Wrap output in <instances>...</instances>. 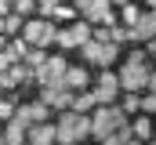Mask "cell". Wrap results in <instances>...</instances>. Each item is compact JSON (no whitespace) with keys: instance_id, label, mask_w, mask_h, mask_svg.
<instances>
[{"instance_id":"obj_1","label":"cell","mask_w":156,"mask_h":145,"mask_svg":"<svg viewBox=\"0 0 156 145\" xmlns=\"http://www.w3.org/2000/svg\"><path fill=\"white\" fill-rule=\"evenodd\" d=\"M91 138V112H73V109H58L55 120V145H76Z\"/></svg>"},{"instance_id":"obj_2","label":"cell","mask_w":156,"mask_h":145,"mask_svg":"<svg viewBox=\"0 0 156 145\" xmlns=\"http://www.w3.org/2000/svg\"><path fill=\"white\" fill-rule=\"evenodd\" d=\"M22 40H26V44H29V47H44V51H47V47H55V36H58V22H51V18H26V22H22Z\"/></svg>"},{"instance_id":"obj_3","label":"cell","mask_w":156,"mask_h":145,"mask_svg":"<svg viewBox=\"0 0 156 145\" xmlns=\"http://www.w3.org/2000/svg\"><path fill=\"white\" fill-rule=\"evenodd\" d=\"M120 120H127V112L113 102V105H94L91 109V138H109L113 134V127H116Z\"/></svg>"},{"instance_id":"obj_4","label":"cell","mask_w":156,"mask_h":145,"mask_svg":"<svg viewBox=\"0 0 156 145\" xmlns=\"http://www.w3.org/2000/svg\"><path fill=\"white\" fill-rule=\"evenodd\" d=\"M83 65H98V69H113L120 58V44H98V40H87L83 47Z\"/></svg>"},{"instance_id":"obj_5","label":"cell","mask_w":156,"mask_h":145,"mask_svg":"<svg viewBox=\"0 0 156 145\" xmlns=\"http://www.w3.org/2000/svg\"><path fill=\"white\" fill-rule=\"evenodd\" d=\"M116 80H120V91H145V80H149V65H138V62H123L116 69Z\"/></svg>"},{"instance_id":"obj_6","label":"cell","mask_w":156,"mask_h":145,"mask_svg":"<svg viewBox=\"0 0 156 145\" xmlns=\"http://www.w3.org/2000/svg\"><path fill=\"white\" fill-rule=\"evenodd\" d=\"M66 65H69V62H66L62 55H47V62H44V65L33 72V80H37L40 87H47V83H62V76H66Z\"/></svg>"},{"instance_id":"obj_7","label":"cell","mask_w":156,"mask_h":145,"mask_svg":"<svg viewBox=\"0 0 156 145\" xmlns=\"http://www.w3.org/2000/svg\"><path fill=\"white\" fill-rule=\"evenodd\" d=\"M80 15H83L91 26H113V22H116V7H113L109 0H91Z\"/></svg>"},{"instance_id":"obj_8","label":"cell","mask_w":156,"mask_h":145,"mask_svg":"<svg viewBox=\"0 0 156 145\" xmlns=\"http://www.w3.org/2000/svg\"><path fill=\"white\" fill-rule=\"evenodd\" d=\"M15 120H22L26 127H33V123H44V120H51V109L44 105V102H18L15 105Z\"/></svg>"},{"instance_id":"obj_9","label":"cell","mask_w":156,"mask_h":145,"mask_svg":"<svg viewBox=\"0 0 156 145\" xmlns=\"http://www.w3.org/2000/svg\"><path fill=\"white\" fill-rule=\"evenodd\" d=\"M73 94H76V91H69L66 83H47V87H40V102L47 109H69Z\"/></svg>"},{"instance_id":"obj_10","label":"cell","mask_w":156,"mask_h":145,"mask_svg":"<svg viewBox=\"0 0 156 145\" xmlns=\"http://www.w3.org/2000/svg\"><path fill=\"white\" fill-rule=\"evenodd\" d=\"M29 80H33V69L26 62H11L7 69L0 72V91H15L18 83H29Z\"/></svg>"},{"instance_id":"obj_11","label":"cell","mask_w":156,"mask_h":145,"mask_svg":"<svg viewBox=\"0 0 156 145\" xmlns=\"http://www.w3.org/2000/svg\"><path fill=\"white\" fill-rule=\"evenodd\" d=\"M26 142H29V145H55V123L44 120V123L26 127Z\"/></svg>"},{"instance_id":"obj_12","label":"cell","mask_w":156,"mask_h":145,"mask_svg":"<svg viewBox=\"0 0 156 145\" xmlns=\"http://www.w3.org/2000/svg\"><path fill=\"white\" fill-rule=\"evenodd\" d=\"M87 65H66V76H62V83L69 87V91H83L87 87Z\"/></svg>"},{"instance_id":"obj_13","label":"cell","mask_w":156,"mask_h":145,"mask_svg":"<svg viewBox=\"0 0 156 145\" xmlns=\"http://www.w3.org/2000/svg\"><path fill=\"white\" fill-rule=\"evenodd\" d=\"M0 134H4L7 145H22V142H26V123L11 116V120H4V131H0Z\"/></svg>"},{"instance_id":"obj_14","label":"cell","mask_w":156,"mask_h":145,"mask_svg":"<svg viewBox=\"0 0 156 145\" xmlns=\"http://www.w3.org/2000/svg\"><path fill=\"white\" fill-rule=\"evenodd\" d=\"M69 36H73L76 47H83V44L91 40V22H87V18H73V22H69Z\"/></svg>"},{"instance_id":"obj_15","label":"cell","mask_w":156,"mask_h":145,"mask_svg":"<svg viewBox=\"0 0 156 145\" xmlns=\"http://www.w3.org/2000/svg\"><path fill=\"white\" fill-rule=\"evenodd\" d=\"M4 51H7V58H11V62H22V58H26V51H29V44H26L22 36H7Z\"/></svg>"},{"instance_id":"obj_16","label":"cell","mask_w":156,"mask_h":145,"mask_svg":"<svg viewBox=\"0 0 156 145\" xmlns=\"http://www.w3.org/2000/svg\"><path fill=\"white\" fill-rule=\"evenodd\" d=\"M131 131H134V138H138V142H149V138H153V120L142 112V116H134V120H131Z\"/></svg>"},{"instance_id":"obj_17","label":"cell","mask_w":156,"mask_h":145,"mask_svg":"<svg viewBox=\"0 0 156 145\" xmlns=\"http://www.w3.org/2000/svg\"><path fill=\"white\" fill-rule=\"evenodd\" d=\"M138 15H142V7H138L134 0H127V4H120V7H116V18L123 22V26H127V29L138 22Z\"/></svg>"},{"instance_id":"obj_18","label":"cell","mask_w":156,"mask_h":145,"mask_svg":"<svg viewBox=\"0 0 156 145\" xmlns=\"http://www.w3.org/2000/svg\"><path fill=\"white\" fill-rule=\"evenodd\" d=\"M94 91V105H113L120 98V87H91Z\"/></svg>"},{"instance_id":"obj_19","label":"cell","mask_w":156,"mask_h":145,"mask_svg":"<svg viewBox=\"0 0 156 145\" xmlns=\"http://www.w3.org/2000/svg\"><path fill=\"white\" fill-rule=\"evenodd\" d=\"M22 22H26L22 15L7 11V15H4V36H18V33H22Z\"/></svg>"},{"instance_id":"obj_20","label":"cell","mask_w":156,"mask_h":145,"mask_svg":"<svg viewBox=\"0 0 156 145\" xmlns=\"http://www.w3.org/2000/svg\"><path fill=\"white\" fill-rule=\"evenodd\" d=\"M22 62H26V65H29V69L37 72L40 65H44V62H47V51H44V47H29V51H26V58H22Z\"/></svg>"},{"instance_id":"obj_21","label":"cell","mask_w":156,"mask_h":145,"mask_svg":"<svg viewBox=\"0 0 156 145\" xmlns=\"http://www.w3.org/2000/svg\"><path fill=\"white\" fill-rule=\"evenodd\" d=\"M73 18H80V11L73 7V4H58L55 15H51V22H73Z\"/></svg>"},{"instance_id":"obj_22","label":"cell","mask_w":156,"mask_h":145,"mask_svg":"<svg viewBox=\"0 0 156 145\" xmlns=\"http://www.w3.org/2000/svg\"><path fill=\"white\" fill-rule=\"evenodd\" d=\"M113 138H116V145H127L131 138H134V131H131V120H120L116 127H113Z\"/></svg>"},{"instance_id":"obj_23","label":"cell","mask_w":156,"mask_h":145,"mask_svg":"<svg viewBox=\"0 0 156 145\" xmlns=\"http://www.w3.org/2000/svg\"><path fill=\"white\" fill-rule=\"evenodd\" d=\"M138 112H145V116H153V112H156V91H142V98H138Z\"/></svg>"},{"instance_id":"obj_24","label":"cell","mask_w":156,"mask_h":145,"mask_svg":"<svg viewBox=\"0 0 156 145\" xmlns=\"http://www.w3.org/2000/svg\"><path fill=\"white\" fill-rule=\"evenodd\" d=\"M11 11H15V15H22V18H29V15H37V4H33V0H15V4H11Z\"/></svg>"},{"instance_id":"obj_25","label":"cell","mask_w":156,"mask_h":145,"mask_svg":"<svg viewBox=\"0 0 156 145\" xmlns=\"http://www.w3.org/2000/svg\"><path fill=\"white\" fill-rule=\"evenodd\" d=\"M33 4H37V15H40V18H51L55 7H58L62 0H33Z\"/></svg>"},{"instance_id":"obj_26","label":"cell","mask_w":156,"mask_h":145,"mask_svg":"<svg viewBox=\"0 0 156 145\" xmlns=\"http://www.w3.org/2000/svg\"><path fill=\"white\" fill-rule=\"evenodd\" d=\"M98 87H120L116 69H102V72H98Z\"/></svg>"},{"instance_id":"obj_27","label":"cell","mask_w":156,"mask_h":145,"mask_svg":"<svg viewBox=\"0 0 156 145\" xmlns=\"http://www.w3.org/2000/svg\"><path fill=\"white\" fill-rule=\"evenodd\" d=\"M55 44H58V51H73V47H76V44H73V36H69V29H58Z\"/></svg>"},{"instance_id":"obj_28","label":"cell","mask_w":156,"mask_h":145,"mask_svg":"<svg viewBox=\"0 0 156 145\" xmlns=\"http://www.w3.org/2000/svg\"><path fill=\"white\" fill-rule=\"evenodd\" d=\"M127 62H138V65H149V55H145V47H134V51L127 55Z\"/></svg>"},{"instance_id":"obj_29","label":"cell","mask_w":156,"mask_h":145,"mask_svg":"<svg viewBox=\"0 0 156 145\" xmlns=\"http://www.w3.org/2000/svg\"><path fill=\"white\" fill-rule=\"evenodd\" d=\"M11 116H15V102L0 98V120H11Z\"/></svg>"},{"instance_id":"obj_30","label":"cell","mask_w":156,"mask_h":145,"mask_svg":"<svg viewBox=\"0 0 156 145\" xmlns=\"http://www.w3.org/2000/svg\"><path fill=\"white\" fill-rule=\"evenodd\" d=\"M145 91H156V65H149V80H145Z\"/></svg>"},{"instance_id":"obj_31","label":"cell","mask_w":156,"mask_h":145,"mask_svg":"<svg viewBox=\"0 0 156 145\" xmlns=\"http://www.w3.org/2000/svg\"><path fill=\"white\" fill-rule=\"evenodd\" d=\"M145 55H149V58H156V36H149V40H145Z\"/></svg>"},{"instance_id":"obj_32","label":"cell","mask_w":156,"mask_h":145,"mask_svg":"<svg viewBox=\"0 0 156 145\" xmlns=\"http://www.w3.org/2000/svg\"><path fill=\"white\" fill-rule=\"evenodd\" d=\"M7 65H11V58H7V51H0V72L7 69Z\"/></svg>"},{"instance_id":"obj_33","label":"cell","mask_w":156,"mask_h":145,"mask_svg":"<svg viewBox=\"0 0 156 145\" xmlns=\"http://www.w3.org/2000/svg\"><path fill=\"white\" fill-rule=\"evenodd\" d=\"M69 4H73V7H76V11H83V7H87V4H91V0H69Z\"/></svg>"},{"instance_id":"obj_34","label":"cell","mask_w":156,"mask_h":145,"mask_svg":"<svg viewBox=\"0 0 156 145\" xmlns=\"http://www.w3.org/2000/svg\"><path fill=\"white\" fill-rule=\"evenodd\" d=\"M102 145H116V138H113V134H109V138H102Z\"/></svg>"},{"instance_id":"obj_35","label":"cell","mask_w":156,"mask_h":145,"mask_svg":"<svg viewBox=\"0 0 156 145\" xmlns=\"http://www.w3.org/2000/svg\"><path fill=\"white\" fill-rule=\"evenodd\" d=\"M145 7H149V11H156V0H145Z\"/></svg>"},{"instance_id":"obj_36","label":"cell","mask_w":156,"mask_h":145,"mask_svg":"<svg viewBox=\"0 0 156 145\" xmlns=\"http://www.w3.org/2000/svg\"><path fill=\"white\" fill-rule=\"evenodd\" d=\"M4 44H7V36H4V33H0V51H4Z\"/></svg>"},{"instance_id":"obj_37","label":"cell","mask_w":156,"mask_h":145,"mask_svg":"<svg viewBox=\"0 0 156 145\" xmlns=\"http://www.w3.org/2000/svg\"><path fill=\"white\" fill-rule=\"evenodd\" d=\"M109 4H113V7H120V4H127V0H109Z\"/></svg>"},{"instance_id":"obj_38","label":"cell","mask_w":156,"mask_h":145,"mask_svg":"<svg viewBox=\"0 0 156 145\" xmlns=\"http://www.w3.org/2000/svg\"><path fill=\"white\" fill-rule=\"evenodd\" d=\"M127 145H142V142H138V138H131V142H127Z\"/></svg>"},{"instance_id":"obj_39","label":"cell","mask_w":156,"mask_h":145,"mask_svg":"<svg viewBox=\"0 0 156 145\" xmlns=\"http://www.w3.org/2000/svg\"><path fill=\"white\" fill-rule=\"evenodd\" d=\"M142 145H156V138H149V142H142Z\"/></svg>"},{"instance_id":"obj_40","label":"cell","mask_w":156,"mask_h":145,"mask_svg":"<svg viewBox=\"0 0 156 145\" xmlns=\"http://www.w3.org/2000/svg\"><path fill=\"white\" fill-rule=\"evenodd\" d=\"M0 145H7V142H4V134H0Z\"/></svg>"},{"instance_id":"obj_41","label":"cell","mask_w":156,"mask_h":145,"mask_svg":"<svg viewBox=\"0 0 156 145\" xmlns=\"http://www.w3.org/2000/svg\"><path fill=\"white\" fill-rule=\"evenodd\" d=\"M4 4H15V0H4Z\"/></svg>"},{"instance_id":"obj_42","label":"cell","mask_w":156,"mask_h":145,"mask_svg":"<svg viewBox=\"0 0 156 145\" xmlns=\"http://www.w3.org/2000/svg\"><path fill=\"white\" fill-rule=\"evenodd\" d=\"M153 138H156V127H153Z\"/></svg>"}]
</instances>
